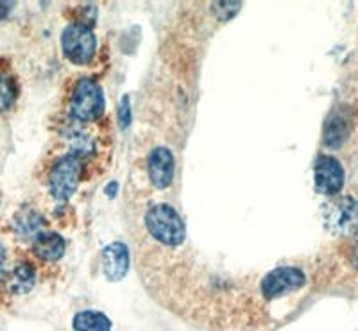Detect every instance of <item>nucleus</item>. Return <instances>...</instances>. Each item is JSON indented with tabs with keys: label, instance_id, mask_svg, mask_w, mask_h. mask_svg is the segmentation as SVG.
Here are the masks:
<instances>
[{
	"label": "nucleus",
	"instance_id": "nucleus-1",
	"mask_svg": "<svg viewBox=\"0 0 358 331\" xmlns=\"http://www.w3.org/2000/svg\"><path fill=\"white\" fill-rule=\"evenodd\" d=\"M145 228L162 246L178 247L187 238V228L178 212L172 206L159 203L145 213Z\"/></svg>",
	"mask_w": 358,
	"mask_h": 331
},
{
	"label": "nucleus",
	"instance_id": "nucleus-2",
	"mask_svg": "<svg viewBox=\"0 0 358 331\" xmlns=\"http://www.w3.org/2000/svg\"><path fill=\"white\" fill-rule=\"evenodd\" d=\"M104 110H106V101L101 86L94 79H79L70 95V117L79 124L95 122L104 115Z\"/></svg>",
	"mask_w": 358,
	"mask_h": 331
},
{
	"label": "nucleus",
	"instance_id": "nucleus-3",
	"mask_svg": "<svg viewBox=\"0 0 358 331\" xmlns=\"http://www.w3.org/2000/svg\"><path fill=\"white\" fill-rule=\"evenodd\" d=\"M83 174V160L73 154H66L52 165L49 172V192L56 200H69L76 193Z\"/></svg>",
	"mask_w": 358,
	"mask_h": 331
},
{
	"label": "nucleus",
	"instance_id": "nucleus-4",
	"mask_svg": "<svg viewBox=\"0 0 358 331\" xmlns=\"http://www.w3.org/2000/svg\"><path fill=\"white\" fill-rule=\"evenodd\" d=\"M62 49L73 65H88L97 52V36L86 24H70L62 34Z\"/></svg>",
	"mask_w": 358,
	"mask_h": 331
},
{
	"label": "nucleus",
	"instance_id": "nucleus-5",
	"mask_svg": "<svg viewBox=\"0 0 358 331\" xmlns=\"http://www.w3.org/2000/svg\"><path fill=\"white\" fill-rule=\"evenodd\" d=\"M326 226L338 235H358V200L353 197H341L326 206Z\"/></svg>",
	"mask_w": 358,
	"mask_h": 331
},
{
	"label": "nucleus",
	"instance_id": "nucleus-6",
	"mask_svg": "<svg viewBox=\"0 0 358 331\" xmlns=\"http://www.w3.org/2000/svg\"><path fill=\"white\" fill-rule=\"evenodd\" d=\"M305 283L306 278L301 269H297V267H278L262 279L260 290L262 295L271 301V299H278L281 295L299 290Z\"/></svg>",
	"mask_w": 358,
	"mask_h": 331
},
{
	"label": "nucleus",
	"instance_id": "nucleus-7",
	"mask_svg": "<svg viewBox=\"0 0 358 331\" xmlns=\"http://www.w3.org/2000/svg\"><path fill=\"white\" fill-rule=\"evenodd\" d=\"M174 172H176V161L174 154L171 149L155 147L147 158V174H149V181L152 186L158 190H167L174 181Z\"/></svg>",
	"mask_w": 358,
	"mask_h": 331
},
{
	"label": "nucleus",
	"instance_id": "nucleus-8",
	"mask_svg": "<svg viewBox=\"0 0 358 331\" xmlns=\"http://www.w3.org/2000/svg\"><path fill=\"white\" fill-rule=\"evenodd\" d=\"M315 189L324 196H335L344 186V168L334 156H321L313 165Z\"/></svg>",
	"mask_w": 358,
	"mask_h": 331
},
{
	"label": "nucleus",
	"instance_id": "nucleus-9",
	"mask_svg": "<svg viewBox=\"0 0 358 331\" xmlns=\"http://www.w3.org/2000/svg\"><path fill=\"white\" fill-rule=\"evenodd\" d=\"M101 269L108 281L117 283L126 278L129 269V249L122 242H113L101 253Z\"/></svg>",
	"mask_w": 358,
	"mask_h": 331
},
{
	"label": "nucleus",
	"instance_id": "nucleus-10",
	"mask_svg": "<svg viewBox=\"0 0 358 331\" xmlns=\"http://www.w3.org/2000/svg\"><path fill=\"white\" fill-rule=\"evenodd\" d=\"M66 242L59 233L54 231H41L34 237L33 251L43 262H57L65 254Z\"/></svg>",
	"mask_w": 358,
	"mask_h": 331
},
{
	"label": "nucleus",
	"instance_id": "nucleus-11",
	"mask_svg": "<svg viewBox=\"0 0 358 331\" xmlns=\"http://www.w3.org/2000/svg\"><path fill=\"white\" fill-rule=\"evenodd\" d=\"M6 288L11 295L27 294L36 283V270L29 263H20L6 276Z\"/></svg>",
	"mask_w": 358,
	"mask_h": 331
},
{
	"label": "nucleus",
	"instance_id": "nucleus-12",
	"mask_svg": "<svg viewBox=\"0 0 358 331\" xmlns=\"http://www.w3.org/2000/svg\"><path fill=\"white\" fill-rule=\"evenodd\" d=\"M45 219L41 217V213L36 209H22L13 219V229L17 231L20 237H36L43 231Z\"/></svg>",
	"mask_w": 358,
	"mask_h": 331
},
{
	"label": "nucleus",
	"instance_id": "nucleus-13",
	"mask_svg": "<svg viewBox=\"0 0 358 331\" xmlns=\"http://www.w3.org/2000/svg\"><path fill=\"white\" fill-rule=\"evenodd\" d=\"M73 331H111V321L97 310H83L73 315Z\"/></svg>",
	"mask_w": 358,
	"mask_h": 331
},
{
	"label": "nucleus",
	"instance_id": "nucleus-14",
	"mask_svg": "<svg viewBox=\"0 0 358 331\" xmlns=\"http://www.w3.org/2000/svg\"><path fill=\"white\" fill-rule=\"evenodd\" d=\"M18 82L8 72H0V113L9 111L18 98Z\"/></svg>",
	"mask_w": 358,
	"mask_h": 331
},
{
	"label": "nucleus",
	"instance_id": "nucleus-15",
	"mask_svg": "<svg viewBox=\"0 0 358 331\" xmlns=\"http://www.w3.org/2000/svg\"><path fill=\"white\" fill-rule=\"evenodd\" d=\"M120 124L122 127H129L131 124V110H129V98L124 97L120 103Z\"/></svg>",
	"mask_w": 358,
	"mask_h": 331
},
{
	"label": "nucleus",
	"instance_id": "nucleus-16",
	"mask_svg": "<svg viewBox=\"0 0 358 331\" xmlns=\"http://www.w3.org/2000/svg\"><path fill=\"white\" fill-rule=\"evenodd\" d=\"M13 6H15V2H0V18L8 17Z\"/></svg>",
	"mask_w": 358,
	"mask_h": 331
},
{
	"label": "nucleus",
	"instance_id": "nucleus-17",
	"mask_svg": "<svg viewBox=\"0 0 358 331\" xmlns=\"http://www.w3.org/2000/svg\"><path fill=\"white\" fill-rule=\"evenodd\" d=\"M117 189H118V184H117V183H111V189H110V186H108V189H106V193H108V196L113 197L115 193H117Z\"/></svg>",
	"mask_w": 358,
	"mask_h": 331
},
{
	"label": "nucleus",
	"instance_id": "nucleus-18",
	"mask_svg": "<svg viewBox=\"0 0 358 331\" xmlns=\"http://www.w3.org/2000/svg\"><path fill=\"white\" fill-rule=\"evenodd\" d=\"M4 262H6V249H4V246L0 244V267H2V263Z\"/></svg>",
	"mask_w": 358,
	"mask_h": 331
},
{
	"label": "nucleus",
	"instance_id": "nucleus-19",
	"mask_svg": "<svg viewBox=\"0 0 358 331\" xmlns=\"http://www.w3.org/2000/svg\"><path fill=\"white\" fill-rule=\"evenodd\" d=\"M355 263L358 265V247H357V254H355Z\"/></svg>",
	"mask_w": 358,
	"mask_h": 331
}]
</instances>
